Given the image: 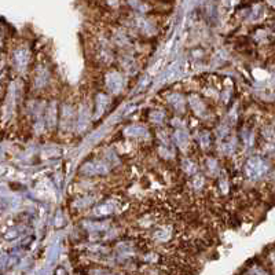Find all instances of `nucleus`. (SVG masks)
<instances>
[{"label":"nucleus","mask_w":275,"mask_h":275,"mask_svg":"<svg viewBox=\"0 0 275 275\" xmlns=\"http://www.w3.org/2000/svg\"><path fill=\"white\" fill-rule=\"evenodd\" d=\"M108 104V96L100 94L98 98H96V114H102L104 112V108Z\"/></svg>","instance_id":"nucleus-3"},{"label":"nucleus","mask_w":275,"mask_h":275,"mask_svg":"<svg viewBox=\"0 0 275 275\" xmlns=\"http://www.w3.org/2000/svg\"><path fill=\"white\" fill-rule=\"evenodd\" d=\"M176 139H178L179 144L183 146V144L187 142V135L186 134H183V132H178V134H176Z\"/></svg>","instance_id":"nucleus-5"},{"label":"nucleus","mask_w":275,"mask_h":275,"mask_svg":"<svg viewBox=\"0 0 275 275\" xmlns=\"http://www.w3.org/2000/svg\"><path fill=\"white\" fill-rule=\"evenodd\" d=\"M143 130L142 126H131V128H128V134L130 135H143Z\"/></svg>","instance_id":"nucleus-4"},{"label":"nucleus","mask_w":275,"mask_h":275,"mask_svg":"<svg viewBox=\"0 0 275 275\" xmlns=\"http://www.w3.org/2000/svg\"><path fill=\"white\" fill-rule=\"evenodd\" d=\"M121 84H122V82H121V77L118 74H112L108 78V86L112 91H117L121 87Z\"/></svg>","instance_id":"nucleus-2"},{"label":"nucleus","mask_w":275,"mask_h":275,"mask_svg":"<svg viewBox=\"0 0 275 275\" xmlns=\"http://www.w3.org/2000/svg\"><path fill=\"white\" fill-rule=\"evenodd\" d=\"M248 174L250 175V178H258V176H262L267 170V165L264 164L263 161L260 158H252L249 162H248Z\"/></svg>","instance_id":"nucleus-1"}]
</instances>
